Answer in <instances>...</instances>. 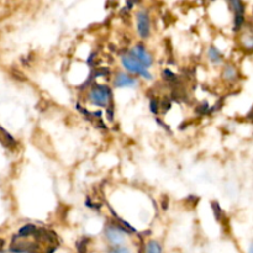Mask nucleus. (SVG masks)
<instances>
[{
  "label": "nucleus",
  "instance_id": "4",
  "mask_svg": "<svg viewBox=\"0 0 253 253\" xmlns=\"http://www.w3.org/2000/svg\"><path fill=\"white\" fill-rule=\"evenodd\" d=\"M137 31L142 39L150 36V17L146 11H140L137 14Z\"/></svg>",
  "mask_w": 253,
  "mask_h": 253
},
{
  "label": "nucleus",
  "instance_id": "8",
  "mask_svg": "<svg viewBox=\"0 0 253 253\" xmlns=\"http://www.w3.org/2000/svg\"><path fill=\"white\" fill-rule=\"evenodd\" d=\"M208 54H209L210 61L214 62V63H220L221 62V53L215 47H210L209 51H208Z\"/></svg>",
  "mask_w": 253,
  "mask_h": 253
},
{
  "label": "nucleus",
  "instance_id": "18",
  "mask_svg": "<svg viewBox=\"0 0 253 253\" xmlns=\"http://www.w3.org/2000/svg\"><path fill=\"white\" fill-rule=\"evenodd\" d=\"M150 109H151V111H152L153 114H157L158 113V104H157V101L156 100H151V103H150Z\"/></svg>",
  "mask_w": 253,
  "mask_h": 253
},
{
  "label": "nucleus",
  "instance_id": "15",
  "mask_svg": "<svg viewBox=\"0 0 253 253\" xmlns=\"http://www.w3.org/2000/svg\"><path fill=\"white\" fill-rule=\"evenodd\" d=\"M244 24V15H236V20H235V29L239 30Z\"/></svg>",
  "mask_w": 253,
  "mask_h": 253
},
{
  "label": "nucleus",
  "instance_id": "13",
  "mask_svg": "<svg viewBox=\"0 0 253 253\" xmlns=\"http://www.w3.org/2000/svg\"><path fill=\"white\" fill-rule=\"evenodd\" d=\"M231 4H232V6H234V10H235V12H236V15H244V5H242L241 2L232 1Z\"/></svg>",
  "mask_w": 253,
  "mask_h": 253
},
{
  "label": "nucleus",
  "instance_id": "16",
  "mask_svg": "<svg viewBox=\"0 0 253 253\" xmlns=\"http://www.w3.org/2000/svg\"><path fill=\"white\" fill-rule=\"evenodd\" d=\"M77 246H78L77 249H78L79 253H86V242H85V240L78 242V245H77Z\"/></svg>",
  "mask_w": 253,
  "mask_h": 253
},
{
  "label": "nucleus",
  "instance_id": "2",
  "mask_svg": "<svg viewBox=\"0 0 253 253\" xmlns=\"http://www.w3.org/2000/svg\"><path fill=\"white\" fill-rule=\"evenodd\" d=\"M121 62H123V66L125 67L128 72H131V73L140 74V76H142L143 78H146V79L152 78V76H151L150 72L147 71V68H145V67H143L142 64L137 61V59L133 58V57L123 56Z\"/></svg>",
  "mask_w": 253,
  "mask_h": 253
},
{
  "label": "nucleus",
  "instance_id": "5",
  "mask_svg": "<svg viewBox=\"0 0 253 253\" xmlns=\"http://www.w3.org/2000/svg\"><path fill=\"white\" fill-rule=\"evenodd\" d=\"M121 232H127L121 226H108L105 230L106 239L113 245H120L124 241V237Z\"/></svg>",
  "mask_w": 253,
  "mask_h": 253
},
{
  "label": "nucleus",
  "instance_id": "6",
  "mask_svg": "<svg viewBox=\"0 0 253 253\" xmlns=\"http://www.w3.org/2000/svg\"><path fill=\"white\" fill-rule=\"evenodd\" d=\"M114 85L116 88H124V86H135L137 85V81L125 73H119L114 81Z\"/></svg>",
  "mask_w": 253,
  "mask_h": 253
},
{
  "label": "nucleus",
  "instance_id": "7",
  "mask_svg": "<svg viewBox=\"0 0 253 253\" xmlns=\"http://www.w3.org/2000/svg\"><path fill=\"white\" fill-rule=\"evenodd\" d=\"M0 141H1L5 146H11V147H15V141L14 138H12V136L9 135V133H7L1 126H0Z\"/></svg>",
  "mask_w": 253,
  "mask_h": 253
},
{
  "label": "nucleus",
  "instance_id": "14",
  "mask_svg": "<svg viewBox=\"0 0 253 253\" xmlns=\"http://www.w3.org/2000/svg\"><path fill=\"white\" fill-rule=\"evenodd\" d=\"M163 77H165V79H167V81H177V76H175L174 73H172L170 71H168V69H165V71H163Z\"/></svg>",
  "mask_w": 253,
  "mask_h": 253
},
{
  "label": "nucleus",
  "instance_id": "1",
  "mask_svg": "<svg viewBox=\"0 0 253 253\" xmlns=\"http://www.w3.org/2000/svg\"><path fill=\"white\" fill-rule=\"evenodd\" d=\"M111 99V90L109 86L95 84L89 93V100L98 106H106Z\"/></svg>",
  "mask_w": 253,
  "mask_h": 253
},
{
  "label": "nucleus",
  "instance_id": "3",
  "mask_svg": "<svg viewBox=\"0 0 253 253\" xmlns=\"http://www.w3.org/2000/svg\"><path fill=\"white\" fill-rule=\"evenodd\" d=\"M131 57L137 59L145 68H148V67L152 64V57H151V54L146 51L145 47L141 46V44H138V46L133 47V48L131 49Z\"/></svg>",
  "mask_w": 253,
  "mask_h": 253
},
{
  "label": "nucleus",
  "instance_id": "11",
  "mask_svg": "<svg viewBox=\"0 0 253 253\" xmlns=\"http://www.w3.org/2000/svg\"><path fill=\"white\" fill-rule=\"evenodd\" d=\"M211 207H212V211L215 212V217H216V220L221 219L222 211H221V208H220L219 203H217V202H212L211 203Z\"/></svg>",
  "mask_w": 253,
  "mask_h": 253
},
{
  "label": "nucleus",
  "instance_id": "17",
  "mask_svg": "<svg viewBox=\"0 0 253 253\" xmlns=\"http://www.w3.org/2000/svg\"><path fill=\"white\" fill-rule=\"evenodd\" d=\"M109 253H130V250L127 247H118V249L111 250Z\"/></svg>",
  "mask_w": 253,
  "mask_h": 253
},
{
  "label": "nucleus",
  "instance_id": "10",
  "mask_svg": "<svg viewBox=\"0 0 253 253\" xmlns=\"http://www.w3.org/2000/svg\"><path fill=\"white\" fill-rule=\"evenodd\" d=\"M36 226L35 225H25V226H22L21 229L19 230V235L20 236H29V235H32L36 232Z\"/></svg>",
  "mask_w": 253,
  "mask_h": 253
},
{
  "label": "nucleus",
  "instance_id": "9",
  "mask_svg": "<svg viewBox=\"0 0 253 253\" xmlns=\"http://www.w3.org/2000/svg\"><path fill=\"white\" fill-rule=\"evenodd\" d=\"M146 253H162V247L157 241H150L146 247Z\"/></svg>",
  "mask_w": 253,
  "mask_h": 253
},
{
  "label": "nucleus",
  "instance_id": "19",
  "mask_svg": "<svg viewBox=\"0 0 253 253\" xmlns=\"http://www.w3.org/2000/svg\"><path fill=\"white\" fill-rule=\"evenodd\" d=\"M197 111H198V113H200V114L208 113V104H207V103L203 104L202 106H199V108H198Z\"/></svg>",
  "mask_w": 253,
  "mask_h": 253
},
{
  "label": "nucleus",
  "instance_id": "20",
  "mask_svg": "<svg viewBox=\"0 0 253 253\" xmlns=\"http://www.w3.org/2000/svg\"><path fill=\"white\" fill-rule=\"evenodd\" d=\"M2 245H4V241H2V240H0V249L2 247Z\"/></svg>",
  "mask_w": 253,
  "mask_h": 253
},
{
  "label": "nucleus",
  "instance_id": "12",
  "mask_svg": "<svg viewBox=\"0 0 253 253\" xmlns=\"http://www.w3.org/2000/svg\"><path fill=\"white\" fill-rule=\"evenodd\" d=\"M236 76V71H235L234 67H227L224 72V77L226 79H234V77Z\"/></svg>",
  "mask_w": 253,
  "mask_h": 253
}]
</instances>
